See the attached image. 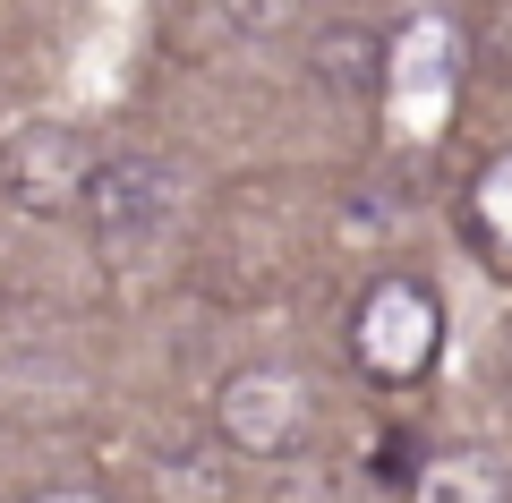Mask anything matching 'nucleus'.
<instances>
[{
  "label": "nucleus",
  "mask_w": 512,
  "mask_h": 503,
  "mask_svg": "<svg viewBox=\"0 0 512 503\" xmlns=\"http://www.w3.org/2000/svg\"><path fill=\"white\" fill-rule=\"evenodd\" d=\"M350 359L376 384H419L444 359V299L410 273H376L350 307Z\"/></svg>",
  "instance_id": "nucleus-1"
},
{
  "label": "nucleus",
  "mask_w": 512,
  "mask_h": 503,
  "mask_svg": "<svg viewBox=\"0 0 512 503\" xmlns=\"http://www.w3.org/2000/svg\"><path fill=\"white\" fill-rule=\"evenodd\" d=\"M214 427H222L231 452L274 461V452H291L299 435H308V384H299L291 367H231V376L214 384Z\"/></svg>",
  "instance_id": "nucleus-2"
},
{
  "label": "nucleus",
  "mask_w": 512,
  "mask_h": 503,
  "mask_svg": "<svg viewBox=\"0 0 512 503\" xmlns=\"http://www.w3.org/2000/svg\"><path fill=\"white\" fill-rule=\"evenodd\" d=\"M171 214H180V180H171L154 154H103L94 162V188H86V222L103 248H146V239L171 231Z\"/></svg>",
  "instance_id": "nucleus-3"
},
{
  "label": "nucleus",
  "mask_w": 512,
  "mask_h": 503,
  "mask_svg": "<svg viewBox=\"0 0 512 503\" xmlns=\"http://www.w3.org/2000/svg\"><path fill=\"white\" fill-rule=\"evenodd\" d=\"M94 162L103 154L86 145V128L35 120L26 137H9V154H0V188H9V205H26V214H69V205H86Z\"/></svg>",
  "instance_id": "nucleus-4"
},
{
  "label": "nucleus",
  "mask_w": 512,
  "mask_h": 503,
  "mask_svg": "<svg viewBox=\"0 0 512 503\" xmlns=\"http://www.w3.org/2000/svg\"><path fill=\"white\" fill-rule=\"evenodd\" d=\"M461 86V26L453 18H419L393 52H384V103L402 128H444Z\"/></svg>",
  "instance_id": "nucleus-5"
},
{
  "label": "nucleus",
  "mask_w": 512,
  "mask_h": 503,
  "mask_svg": "<svg viewBox=\"0 0 512 503\" xmlns=\"http://www.w3.org/2000/svg\"><path fill=\"white\" fill-rule=\"evenodd\" d=\"M402 503H512V469L495 452L461 444V452H427L402 478Z\"/></svg>",
  "instance_id": "nucleus-6"
},
{
  "label": "nucleus",
  "mask_w": 512,
  "mask_h": 503,
  "mask_svg": "<svg viewBox=\"0 0 512 503\" xmlns=\"http://www.w3.org/2000/svg\"><path fill=\"white\" fill-rule=\"evenodd\" d=\"M470 222H478V239H487L495 256H512V154L478 162V180H470Z\"/></svg>",
  "instance_id": "nucleus-7"
},
{
  "label": "nucleus",
  "mask_w": 512,
  "mask_h": 503,
  "mask_svg": "<svg viewBox=\"0 0 512 503\" xmlns=\"http://www.w3.org/2000/svg\"><path fill=\"white\" fill-rule=\"evenodd\" d=\"M316 69L333 86H384V43L376 35H325V60Z\"/></svg>",
  "instance_id": "nucleus-8"
},
{
  "label": "nucleus",
  "mask_w": 512,
  "mask_h": 503,
  "mask_svg": "<svg viewBox=\"0 0 512 503\" xmlns=\"http://www.w3.org/2000/svg\"><path fill=\"white\" fill-rule=\"evenodd\" d=\"M35 503H103V495H86V486H52V495H35Z\"/></svg>",
  "instance_id": "nucleus-9"
}]
</instances>
